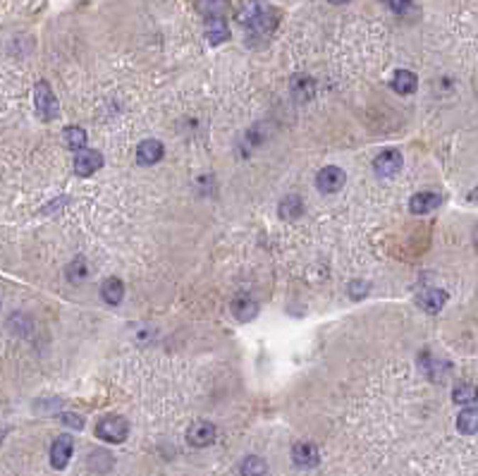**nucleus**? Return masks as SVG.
<instances>
[{"instance_id": "cd10ccee", "label": "nucleus", "mask_w": 478, "mask_h": 476, "mask_svg": "<svg viewBox=\"0 0 478 476\" xmlns=\"http://www.w3.org/2000/svg\"><path fill=\"white\" fill-rule=\"evenodd\" d=\"M474 244H476V249H478V227L474 230Z\"/></svg>"}, {"instance_id": "7ed1b4c3", "label": "nucleus", "mask_w": 478, "mask_h": 476, "mask_svg": "<svg viewBox=\"0 0 478 476\" xmlns=\"http://www.w3.org/2000/svg\"><path fill=\"white\" fill-rule=\"evenodd\" d=\"M344 182H347V175H344L342 168H337V166L320 168L318 175H316V185H318V189L323 194H335V192H340V189L344 187Z\"/></svg>"}, {"instance_id": "b1692460", "label": "nucleus", "mask_w": 478, "mask_h": 476, "mask_svg": "<svg viewBox=\"0 0 478 476\" xmlns=\"http://www.w3.org/2000/svg\"><path fill=\"white\" fill-rule=\"evenodd\" d=\"M60 419H63V423H65V426H70V428H77V431H82V428H84V419H82L80 414L63 412V414H60Z\"/></svg>"}, {"instance_id": "a878e982", "label": "nucleus", "mask_w": 478, "mask_h": 476, "mask_svg": "<svg viewBox=\"0 0 478 476\" xmlns=\"http://www.w3.org/2000/svg\"><path fill=\"white\" fill-rule=\"evenodd\" d=\"M469 201H478V187L469 192Z\"/></svg>"}, {"instance_id": "4be33fe9", "label": "nucleus", "mask_w": 478, "mask_h": 476, "mask_svg": "<svg viewBox=\"0 0 478 476\" xmlns=\"http://www.w3.org/2000/svg\"><path fill=\"white\" fill-rule=\"evenodd\" d=\"M67 278L72 283H82L84 278H87V261L84 259H77L75 264L67 266Z\"/></svg>"}, {"instance_id": "20e7f679", "label": "nucleus", "mask_w": 478, "mask_h": 476, "mask_svg": "<svg viewBox=\"0 0 478 476\" xmlns=\"http://www.w3.org/2000/svg\"><path fill=\"white\" fill-rule=\"evenodd\" d=\"M101 166H103V156L94 151V148L84 146L75 156V173L80 175V178H89V175H94Z\"/></svg>"}, {"instance_id": "f257e3e1", "label": "nucleus", "mask_w": 478, "mask_h": 476, "mask_svg": "<svg viewBox=\"0 0 478 476\" xmlns=\"http://www.w3.org/2000/svg\"><path fill=\"white\" fill-rule=\"evenodd\" d=\"M96 436L101 440L106 443H113V445H117V443H124L129 436V423L124 416L120 414H108L103 416L101 421L96 423Z\"/></svg>"}, {"instance_id": "4468645a", "label": "nucleus", "mask_w": 478, "mask_h": 476, "mask_svg": "<svg viewBox=\"0 0 478 476\" xmlns=\"http://www.w3.org/2000/svg\"><path fill=\"white\" fill-rule=\"evenodd\" d=\"M196 10L206 19L225 17L227 10H230V0H196Z\"/></svg>"}, {"instance_id": "a211bd4d", "label": "nucleus", "mask_w": 478, "mask_h": 476, "mask_svg": "<svg viewBox=\"0 0 478 476\" xmlns=\"http://www.w3.org/2000/svg\"><path fill=\"white\" fill-rule=\"evenodd\" d=\"M101 297L106 299L108 304H120L124 297V285L120 278H108L106 283L101 285Z\"/></svg>"}, {"instance_id": "9d476101", "label": "nucleus", "mask_w": 478, "mask_h": 476, "mask_svg": "<svg viewBox=\"0 0 478 476\" xmlns=\"http://www.w3.org/2000/svg\"><path fill=\"white\" fill-rule=\"evenodd\" d=\"M440 204H442L440 194H435V192H418V194H414V197L409 199V211L414 213V216H423V213L435 211Z\"/></svg>"}, {"instance_id": "6e6552de", "label": "nucleus", "mask_w": 478, "mask_h": 476, "mask_svg": "<svg viewBox=\"0 0 478 476\" xmlns=\"http://www.w3.org/2000/svg\"><path fill=\"white\" fill-rule=\"evenodd\" d=\"M416 304L428 314H438L445 304H447V292L438 288H425L416 295Z\"/></svg>"}, {"instance_id": "bb28decb", "label": "nucleus", "mask_w": 478, "mask_h": 476, "mask_svg": "<svg viewBox=\"0 0 478 476\" xmlns=\"http://www.w3.org/2000/svg\"><path fill=\"white\" fill-rule=\"evenodd\" d=\"M328 3H332V5H344V3H349V0H328Z\"/></svg>"}, {"instance_id": "dca6fc26", "label": "nucleus", "mask_w": 478, "mask_h": 476, "mask_svg": "<svg viewBox=\"0 0 478 476\" xmlns=\"http://www.w3.org/2000/svg\"><path fill=\"white\" fill-rule=\"evenodd\" d=\"M390 84H392V89H395L397 94H414L418 80H416L414 72H409V70H397Z\"/></svg>"}, {"instance_id": "393cba45", "label": "nucleus", "mask_w": 478, "mask_h": 476, "mask_svg": "<svg viewBox=\"0 0 478 476\" xmlns=\"http://www.w3.org/2000/svg\"><path fill=\"white\" fill-rule=\"evenodd\" d=\"M385 5H388L392 12H397V15H404V12L411 8V0H385Z\"/></svg>"}, {"instance_id": "6ab92c4d", "label": "nucleus", "mask_w": 478, "mask_h": 476, "mask_svg": "<svg viewBox=\"0 0 478 476\" xmlns=\"http://www.w3.org/2000/svg\"><path fill=\"white\" fill-rule=\"evenodd\" d=\"M266 472H268V465H266V460L259 458V455H249V458L241 460V465H239L241 476H266Z\"/></svg>"}, {"instance_id": "0eeeda50", "label": "nucleus", "mask_w": 478, "mask_h": 476, "mask_svg": "<svg viewBox=\"0 0 478 476\" xmlns=\"http://www.w3.org/2000/svg\"><path fill=\"white\" fill-rule=\"evenodd\" d=\"M399 168H402V153L395 151V148L383 151L373 161V171H376L378 178H392V175L399 173Z\"/></svg>"}, {"instance_id": "ddd939ff", "label": "nucleus", "mask_w": 478, "mask_h": 476, "mask_svg": "<svg viewBox=\"0 0 478 476\" xmlns=\"http://www.w3.org/2000/svg\"><path fill=\"white\" fill-rule=\"evenodd\" d=\"M301 213H304V201L297 194H290V197H285L280 201V208H278V216L287 220V223H294V220L301 218Z\"/></svg>"}, {"instance_id": "f03ea898", "label": "nucleus", "mask_w": 478, "mask_h": 476, "mask_svg": "<svg viewBox=\"0 0 478 476\" xmlns=\"http://www.w3.org/2000/svg\"><path fill=\"white\" fill-rule=\"evenodd\" d=\"M34 106H36V113L41 120H55L58 113H60V108H58V99L53 94V89L48 87V82H38L36 84V91H34Z\"/></svg>"}, {"instance_id": "423d86ee", "label": "nucleus", "mask_w": 478, "mask_h": 476, "mask_svg": "<svg viewBox=\"0 0 478 476\" xmlns=\"http://www.w3.org/2000/svg\"><path fill=\"white\" fill-rule=\"evenodd\" d=\"M72 450H75V440H72V436L70 433L58 436V438L53 440V445H50V465H53L55 469H65L70 458H72Z\"/></svg>"}, {"instance_id": "f8f14e48", "label": "nucleus", "mask_w": 478, "mask_h": 476, "mask_svg": "<svg viewBox=\"0 0 478 476\" xmlns=\"http://www.w3.org/2000/svg\"><path fill=\"white\" fill-rule=\"evenodd\" d=\"M206 38L211 45H220L230 38V27H227L225 17H213L206 19Z\"/></svg>"}, {"instance_id": "412c9836", "label": "nucleus", "mask_w": 478, "mask_h": 476, "mask_svg": "<svg viewBox=\"0 0 478 476\" xmlns=\"http://www.w3.org/2000/svg\"><path fill=\"white\" fill-rule=\"evenodd\" d=\"M65 144H67L70 148H75V151H80V148L87 146V132H84L82 127H67L63 134Z\"/></svg>"}, {"instance_id": "1a4fd4ad", "label": "nucleus", "mask_w": 478, "mask_h": 476, "mask_svg": "<svg viewBox=\"0 0 478 476\" xmlns=\"http://www.w3.org/2000/svg\"><path fill=\"white\" fill-rule=\"evenodd\" d=\"M292 460L299 469H313L320 462L318 448L313 443H297L292 448Z\"/></svg>"}, {"instance_id": "9b49d317", "label": "nucleus", "mask_w": 478, "mask_h": 476, "mask_svg": "<svg viewBox=\"0 0 478 476\" xmlns=\"http://www.w3.org/2000/svg\"><path fill=\"white\" fill-rule=\"evenodd\" d=\"M163 158V144L158 139H143L136 146V163L139 166H156Z\"/></svg>"}, {"instance_id": "39448f33", "label": "nucleus", "mask_w": 478, "mask_h": 476, "mask_svg": "<svg viewBox=\"0 0 478 476\" xmlns=\"http://www.w3.org/2000/svg\"><path fill=\"white\" fill-rule=\"evenodd\" d=\"M215 436H218V428L211 421H194L187 431V440L194 448H208L215 440Z\"/></svg>"}, {"instance_id": "f3484780", "label": "nucleus", "mask_w": 478, "mask_h": 476, "mask_svg": "<svg viewBox=\"0 0 478 476\" xmlns=\"http://www.w3.org/2000/svg\"><path fill=\"white\" fill-rule=\"evenodd\" d=\"M457 428H460V433H464V436L478 433V407L462 409L460 416H457Z\"/></svg>"}, {"instance_id": "2eb2a0df", "label": "nucleus", "mask_w": 478, "mask_h": 476, "mask_svg": "<svg viewBox=\"0 0 478 476\" xmlns=\"http://www.w3.org/2000/svg\"><path fill=\"white\" fill-rule=\"evenodd\" d=\"M232 314H234V318H239V321H251V318H256V314H259L256 299H251V297L234 299V302H232Z\"/></svg>"}, {"instance_id": "aec40b11", "label": "nucleus", "mask_w": 478, "mask_h": 476, "mask_svg": "<svg viewBox=\"0 0 478 476\" xmlns=\"http://www.w3.org/2000/svg\"><path fill=\"white\" fill-rule=\"evenodd\" d=\"M452 400L457 404H474L478 402V388L474 383H460L455 388V393H452Z\"/></svg>"}, {"instance_id": "5701e85b", "label": "nucleus", "mask_w": 478, "mask_h": 476, "mask_svg": "<svg viewBox=\"0 0 478 476\" xmlns=\"http://www.w3.org/2000/svg\"><path fill=\"white\" fill-rule=\"evenodd\" d=\"M369 290H371V285H369V283H362V280H352V283H349V290H347V292H349V297H352V299H362Z\"/></svg>"}]
</instances>
